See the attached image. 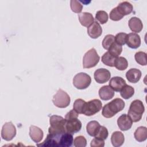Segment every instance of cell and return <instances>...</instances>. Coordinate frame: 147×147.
I'll list each match as a JSON object with an SVG mask.
<instances>
[{"instance_id":"obj_1","label":"cell","mask_w":147,"mask_h":147,"mask_svg":"<svg viewBox=\"0 0 147 147\" xmlns=\"http://www.w3.org/2000/svg\"><path fill=\"white\" fill-rule=\"evenodd\" d=\"M79 114L74 109L68 112L65 116L66 121L65 128L66 132L74 134L79 131L82 128V122L78 119Z\"/></svg>"},{"instance_id":"obj_2","label":"cell","mask_w":147,"mask_h":147,"mask_svg":"<svg viewBox=\"0 0 147 147\" xmlns=\"http://www.w3.org/2000/svg\"><path fill=\"white\" fill-rule=\"evenodd\" d=\"M125 102L122 99L115 98L103 107L102 114L105 118H111L117 113L122 111L125 107Z\"/></svg>"},{"instance_id":"obj_3","label":"cell","mask_w":147,"mask_h":147,"mask_svg":"<svg viewBox=\"0 0 147 147\" xmlns=\"http://www.w3.org/2000/svg\"><path fill=\"white\" fill-rule=\"evenodd\" d=\"M65 119L62 117L56 115H52L49 119V133L53 135H61L64 133L66 132L65 128Z\"/></svg>"},{"instance_id":"obj_4","label":"cell","mask_w":147,"mask_h":147,"mask_svg":"<svg viewBox=\"0 0 147 147\" xmlns=\"http://www.w3.org/2000/svg\"><path fill=\"white\" fill-rule=\"evenodd\" d=\"M145 111V107L142 101L138 99L133 100L128 111V115L130 117L132 121L137 122L140 121Z\"/></svg>"},{"instance_id":"obj_5","label":"cell","mask_w":147,"mask_h":147,"mask_svg":"<svg viewBox=\"0 0 147 147\" xmlns=\"http://www.w3.org/2000/svg\"><path fill=\"white\" fill-rule=\"evenodd\" d=\"M100 60L96 51L91 48L84 55L83 59V65L84 68H90L96 65Z\"/></svg>"},{"instance_id":"obj_6","label":"cell","mask_w":147,"mask_h":147,"mask_svg":"<svg viewBox=\"0 0 147 147\" xmlns=\"http://www.w3.org/2000/svg\"><path fill=\"white\" fill-rule=\"evenodd\" d=\"M71 99L69 95L61 89H59L56 94L53 95L52 102L53 104L59 108H65L69 106Z\"/></svg>"},{"instance_id":"obj_7","label":"cell","mask_w":147,"mask_h":147,"mask_svg":"<svg viewBox=\"0 0 147 147\" xmlns=\"http://www.w3.org/2000/svg\"><path fill=\"white\" fill-rule=\"evenodd\" d=\"M91 78L90 75L84 73L77 74L73 79V84L78 89L83 90L87 88L91 84Z\"/></svg>"},{"instance_id":"obj_8","label":"cell","mask_w":147,"mask_h":147,"mask_svg":"<svg viewBox=\"0 0 147 147\" xmlns=\"http://www.w3.org/2000/svg\"><path fill=\"white\" fill-rule=\"evenodd\" d=\"M102 107L101 101L97 99H94L86 102L84 106L83 114L86 116H91L98 113Z\"/></svg>"},{"instance_id":"obj_9","label":"cell","mask_w":147,"mask_h":147,"mask_svg":"<svg viewBox=\"0 0 147 147\" xmlns=\"http://www.w3.org/2000/svg\"><path fill=\"white\" fill-rule=\"evenodd\" d=\"M16 135V128L11 122H6L1 130L2 138L7 141H11Z\"/></svg>"},{"instance_id":"obj_10","label":"cell","mask_w":147,"mask_h":147,"mask_svg":"<svg viewBox=\"0 0 147 147\" xmlns=\"http://www.w3.org/2000/svg\"><path fill=\"white\" fill-rule=\"evenodd\" d=\"M94 76L97 83L102 84L107 82L110 79L111 74L107 69L99 68L95 71Z\"/></svg>"},{"instance_id":"obj_11","label":"cell","mask_w":147,"mask_h":147,"mask_svg":"<svg viewBox=\"0 0 147 147\" xmlns=\"http://www.w3.org/2000/svg\"><path fill=\"white\" fill-rule=\"evenodd\" d=\"M117 124L119 128L122 131L130 129L133 125V121L130 117L126 114H122L117 119Z\"/></svg>"},{"instance_id":"obj_12","label":"cell","mask_w":147,"mask_h":147,"mask_svg":"<svg viewBox=\"0 0 147 147\" xmlns=\"http://www.w3.org/2000/svg\"><path fill=\"white\" fill-rule=\"evenodd\" d=\"M126 43L127 46L132 49L138 48L141 45V38L140 36L135 33L127 34Z\"/></svg>"},{"instance_id":"obj_13","label":"cell","mask_w":147,"mask_h":147,"mask_svg":"<svg viewBox=\"0 0 147 147\" xmlns=\"http://www.w3.org/2000/svg\"><path fill=\"white\" fill-rule=\"evenodd\" d=\"M87 33L92 38H98L102 33V28L97 21L94 22L87 28Z\"/></svg>"},{"instance_id":"obj_14","label":"cell","mask_w":147,"mask_h":147,"mask_svg":"<svg viewBox=\"0 0 147 147\" xmlns=\"http://www.w3.org/2000/svg\"><path fill=\"white\" fill-rule=\"evenodd\" d=\"M126 84L125 80L121 77L115 76L109 82V86L115 91L120 92L121 89Z\"/></svg>"},{"instance_id":"obj_15","label":"cell","mask_w":147,"mask_h":147,"mask_svg":"<svg viewBox=\"0 0 147 147\" xmlns=\"http://www.w3.org/2000/svg\"><path fill=\"white\" fill-rule=\"evenodd\" d=\"M29 136L34 142L38 143L42 139L44 133L43 131L38 127L31 125L29 127Z\"/></svg>"},{"instance_id":"obj_16","label":"cell","mask_w":147,"mask_h":147,"mask_svg":"<svg viewBox=\"0 0 147 147\" xmlns=\"http://www.w3.org/2000/svg\"><path fill=\"white\" fill-rule=\"evenodd\" d=\"M99 95L101 99L103 100H108L113 98L114 92L109 86H104L99 89Z\"/></svg>"},{"instance_id":"obj_17","label":"cell","mask_w":147,"mask_h":147,"mask_svg":"<svg viewBox=\"0 0 147 147\" xmlns=\"http://www.w3.org/2000/svg\"><path fill=\"white\" fill-rule=\"evenodd\" d=\"M141 75V72L138 69L131 68L126 72V77L129 82L136 83L140 80Z\"/></svg>"},{"instance_id":"obj_18","label":"cell","mask_w":147,"mask_h":147,"mask_svg":"<svg viewBox=\"0 0 147 147\" xmlns=\"http://www.w3.org/2000/svg\"><path fill=\"white\" fill-rule=\"evenodd\" d=\"M128 25L130 30L133 32L139 33L143 28V24L141 20L136 17H131L129 20Z\"/></svg>"},{"instance_id":"obj_19","label":"cell","mask_w":147,"mask_h":147,"mask_svg":"<svg viewBox=\"0 0 147 147\" xmlns=\"http://www.w3.org/2000/svg\"><path fill=\"white\" fill-rule=\"evenodd\" d=\"M79 20L82 25L88 27L94 22V18L90 13L83 12L79 14Z\"/></svg>"},{"instance_id":"obj_20","label":"cell","mask_w":147,"mask_h":147,"mask_svg":"<svg viewBox=\"0 0 147 147\" xmlns=\"http://www.w3.org/2000/svg\"><path fill=\"white\" fill-rule=\"evenodd\" d=\"M74 142V138L72 134L65 132L62 134L60 138L59 145L60 147H69L71 146Z\"/></svg>"},{"instance_id":"obj_21","label":"cell","mask_w":147,"mask_h":147,"mask_svg":"<svg viewBox=\"0 0 147 147\" xmlns=\"http://www.w3.org/2000/svg\"><path fill=\"white\" fill-rule=\"evenodd\" d=\"M125 137L123 133L119 131H114L111 137V142L115 147L121 146L124 142Z\"/></svg>"},{"instance_id":"obj_22","label":"cell","mask_w":147,"mask_h":147,"mask_svg":"<svg viewBox=\"0 0 147 147\" xmlns=\"http://www.w3.org/2000/svg\"><path fill=\"white\" fill-rule=\"evenodd\" d=\"M116 7L118 11L123 16L130 14L133 9L132 5L127 1L122 2Z\"/></svg>"},{"instance_id":"obj_23","label":"cell","mask_w":147,"mask_h":147,"mask_svg":"<svg viewBox=\"0 0 147 147\" xmlns=\"http://www.w3.org/2000/svg\"><path fill=\"white\" fill-rule=\"evenodd\" d=\"M100 125L96 121H92L89 122L86 126V130L87 133L92 137H95Z\"/></svg>"},{"instance_id":"obj_24","label":"cell","mask_w":147,"mask_h":147,"mask_svg":"<svg viewBox=\"0 0 147 147\" xmlns=\"http://www.w3.org/2000/svg\"><path fill=\"white\" fill-rule=\"evenodd\" d=\"M135 139L138 142H142L147 138V129L145 126H140L135 131L134 134Z\"/></svg>"},{"instance_id":"obj_25","label":"cell","mask_w":147,"mask_h":147,"mask_svg":"<svg viewBox=\"0 0 147 147\" xmlns=\"http://www.w3.org/2000/svg\"><path fill=\"white\" fill-rule=\"evenodd\" d=\"M121 96L125 99L130 98L134 94V89L131 86L126 84L120 91Z\"/></svg>"},{"instance_id":"obj_26","label":"cell","mask_w":147,"mask_h":147,"mask_svg":"<svg viewBox=\"0 0 147 147\" xmlns=\"http://www.w3.org/2000/svg\"><path fill=\"white\" fill-rule=\"evenodd\" d=\"M114 66L117 69L123 71L127 68L128 63L127 60L123 57H117L114 61Z\"/></svg>"},{"instance_id":"obj_27","label":"cell","mask_w":147,"mask_h":147,"mask_svg":"<svg viewBox=\"0 0 147 147\" xmlns=\"http://www.w3.org/2000/svg\"><path fill=\"white\" fill-rule=\"evenodd\" d=\"M116 58L117 57L111 55L109 52H107L103 54L101 60L104 64L109 67H114V61Z\"/></svg>"},{"instance_id":"obj_28","label":"cell","mask_w":147,"mask_h":147,"mask_svg":"<svg viewBox=\"0 0 147 147\" xmlns=\"http://www.w3.org/2000/svg\"><path fill=\"white\" fill-rule=\"evenodd\" d=\"M122 51V47L114 42L109 48L108 52L113 56L117 57Z\"/></svg>"},{"instance_id":"obj_29","label":"cell","mask_w":147,"mask_h":147,"mask_svg":"<svg viewBox=\"0 0 147 147\" xmlns=\"http://www.w3.org/2000/svg\"><path fill=\"white\" fill-rule=\"evenodd\" d=\"M85 103L86 102L82 99H76L73 105L74 110L78 114H83V111Z\"/></svg>"},{"instance_id":"obj_30","label":"cell","mask_w":147,"mask_h":147,"mask_svg":"<svg viewBox=\"0 0 147 147\" xmlns=\"http://www.w3.org/2000/svg\"><path fill=\"white\" fill-rule=\"evenodd\" d=\"M134 58L136 62L141 65H146V53L140 51L137 52L134 55Z\"/></svg>"},{"instance_id":"obj_31","label":"cell","mask_w":147,"mask_h":147,"mask_svg":"<svg viewBox=\"0 0 147 147\" xmlns=\"http://www.w3.org/2000/svg\"><path fill=\"white\" fill-rule=\"evenodd\" d=\"M115 42V36L112 34L106 35L102 41V46L105 49L108 50L110 46Z\"/></svg>"},{"instance_id":"obj_32","label":"cell","mask_w":147,"mask_h":147,"mask_svg":"<svg viewBox=\"0 0 147 147\" xmlns=\"http://www.w3.org/2000/svg\"><path fill=\"white\" fill-rule=\"evenodd\" d=\"M95 19L101 24H104L108 21V14L105 11L99 10L96 13Z\"/></svg>"},{"instance_id":"obj_33","label":"cell","mask_w":147,"mask_h":147,"mask_svg":"<svg viewBox=\"0 0 147 147\" xmlns=\"http://www.w3.org/2000/svg\"><path fill=\"white\" fill-rule=\"evenodd\" d=\"M109 132L107 128L103 126H100L99 129L98 130L95 136V138L105 140L107 138Z\"/></svg>"},{"instance_id":"obj_34","label":"cell","mask_w":147,"mask_h":147,"mask_svg":"<svg viewBox=\"0 0 147 147\" xmlns=\"http://www.w3.org/2000/svg\"><path fill=\"white\" fill-rule=\"evenodd\" d=\"M70 6L72 11L76 13H80L83 9V5L79 1L76 0L71 1Z\"/></svg>"},{"instance_id":"obj_35","label":"cell","mask_w":147,"mask_h":147,"mask_svg":"<svg viewBox=\"0 0 147 147\" xmlns=\"http://www.w3.org/2000/svg\"><path fill=\"white\" fill-rule=\"evenodd\" d=\"M74 144L76 147H85L87 145V141L84 136H79L75 138Z\"/></svg>"},{"instance_id":"obj_36","label":"cell","mask_w":147,"mask_h":147,"mask_svg":"<svg viewBox=\"0 0 147 147\" xmlns=\"http://www.w3.org/2000/svg\"><path fill=\"white\" fill-rule=\"evenodd\" d=\"M127 34L123 32L117 33L115 36V42L120 45H123L126 44V38Z\"/></svg>"},{"instance_id":"obj_37","label":"cell","mask_w":147,"mask_h":147,"mask_svg":"<svg viewBox=\"0 0 147 147\" xmlns=\"http://www.w3.org/2000/svg\"><path fill=\"white\" fill-rule=\"evenodd\" d=\"M123 17L122 16L117 10V7H115L111 10L110 13V18L113 21H119L121 20Z\"/></svg>"},{"instance_id":"obj_38","label":"cell","mask_w":147,"mask_h":147,"mask_svg":"<svg viewBox=\"0 0 147 147\" xmlns=\"http://www.w3.org/2000/svg\"><path fill=\"white\" fill-rule=\"evenodd\" d=\"M91 147H103L105 146V141L97 138H94L90 144Z\"/></svg>"}]
</instances>
